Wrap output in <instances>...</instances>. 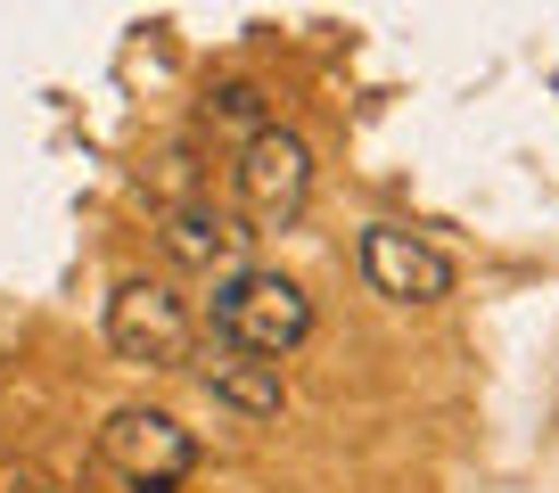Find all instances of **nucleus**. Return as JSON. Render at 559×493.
Here are the masks:
<instances>
[{"mask_svg":"<svg viewBox=\"0 0 559 493\" xmlns=\"http://www.w3.org/2000/svg\"><path fill=\"white\" fill-rule=\"evenodd\" d=\"M239 214H247V230H288L305 206H313V148L288 132V123H272V132H255V141L239 148Z\"/></svg>","mask_w":559,"mask_h":493,"instance_id":"f03ea898","label":"nucleus"},{"mask_svg":"<svg viewBox=\"0 0 559 493\" xmlns=\"http://www.w3.org/2000/svg\"><path fill=\"white\" fill-rule=\"evenodd\" d=\"M99 460L140 493H174L181 477L198 469V436L174 420V411H148V404H123L116 420L99 428Z\"/></svg>","mask_w":559,"mask_h":493,"instance_id":"7ed1b4c3","label":"nucleus"},{"mask_svg":"<svg viewBox=\"0 0 559 493\" xmlns=\"http://www.w3.org/2000/svg\"><path fill=\"white\" fill-rule=\"evenodd\" d=\"M190 337H198V321L165 280H123L116 297H107V346H116L123 362L174 370V362H190Z\"/></svg>","mask_w":559,"mask_h":493,"instance_id":"20e7f679","label":"nucleus"},{"mask_svg":"<svg viewBox=\"0 0 559 493\" xmlns=\"http://www.w3.org/2000/svg\"><path fill=\"white\" fill-rule=\"evenodd\" d=\"M362 280L379 288L386 304H444L453 297V264L403 223H370L362 230Z\"/></svg>","mask_w":559,"mask_h":493,"instance_id":"39448f33","label":"nucleus"},{"mask_svg":"<svg viewBox=\"0 0 559 493\" xmlns=\"http://www.w3.org/2000/svg\"><path fill=\"white\" fill-rule=\"evenodd\" d=\"M206 329L230 337V346H247V353H263V362H288V353L313 337V297H305L288 272L247 264V272H230V280H214Z\"/></svg>","mask_w":559,"mask_h":493,"instance_id":"f257e3e1","label":"nucleus"},{"mask_svg":"<svg viewBox=\"0 0 559 493\" xmlns=\"http://www.w3.org/2000/svg\"><path fill=\"white\" fill-rule=\"evenodd\" d=\"M198 378H206L214 404H230L239 420H272L280 404H288V378H280V362H263V353L230 346V337L206 329V353H198Z\"/></svg>","mask_w":559,"mask_h":493,"instance_id":"0eeeda50","label":"nucleus"},{"mask_svg":"<svg viewBox=\"0 0 559 493\" xmlns=\"http://www.w3.org/2000/svg\"><path fill=\"white\" fill-rule=\"evenodd\" d=\"M247 246H255L247 214H223L214 197H174V206H165V255H174L181 272L230 280V272H247Z\"/></svg>","mask_w":559,"mask_h":493,"instance_id":"423d86ee","label":"nucleus"},{"mask_svg":"<svg viewBox=\"0 0 559 493\" xmlns=\"http://www.w3.org/2000/svg\"><path fill=\"white\" fill-rule=\"evenodd\" d=\"M9 493H58V485H41V477H17V485H9Z\"/></svg>","mask_w":559,"mask_h":493,"instance_id":"1a4fd4ad","label":"nucleus"},{"mask_svg":"<svg viewBox=\"0 0 559 493\" xmlns=\"http://www.w3.org/2000/svg\"><path fill=\"white\" fill-rule=\"evenodd\" d=\"M198 132H206V141L247 148L255 132H272V107H263V91H255V83H214V91H206V107H198Z\"/></svg>","mask_w":559,"mask_h":493,"instance_id":"6e6552de","label":"nucleus"}]
</instances>
